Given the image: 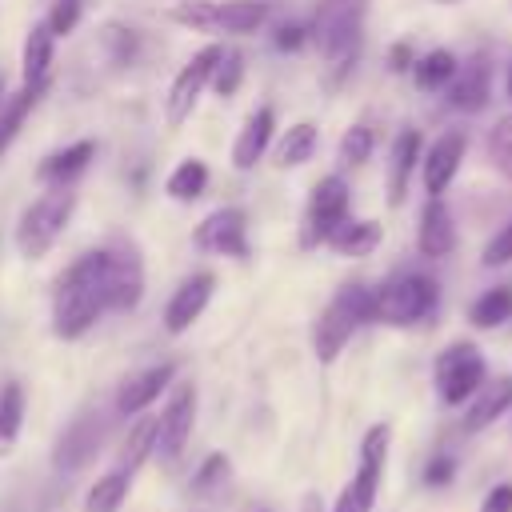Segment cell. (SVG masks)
<instances>
[{"instance_id": "13", "label": "cell", "mask_w": 512, "mask_h": 512, "mask_svg": "<svg viewBox=\"0 0 512 512\" xmlns=\"http://www.w3.org/2000/svg\"><path fill=\"white\" fill-rule=\"evenodd\" d=\"M144 296V268L132 248H108V308L128 312Z\"/></svg>"}, {"instance_id": "24", "label": "cell", "mask_w": 512, "mask_h": 512, "mask_svg": "<svg viewBox=\"0 0 512 512\" xmlns=\"http://www.w3.org/2000/svg\"><path fill=\"white\" fill-rule=\"evenodd\" d=\"M92 156H96V144H92V140H76V144L52 152V156L40 164V180H48V184H56V188H68V180L80 176Z\"/></svg>"}, {"instance_id": "36", "label": "cell", "mask_w": 512, "mask_h": 512, "mask_svg": "<svg viewBox=\"0 0 512 512\" xmlns=\"http://www.w3.org/2000/svg\"><path fill=\"white\" fill-rule=\"evenodd\" d=\"M372 156V128L368 124H352L348 132H344V140H340V160L344 164H364Z\"/></svg>"}, {"instance_id": "47", "label": "cell", "mask_w": 512, "mask_h": 512, "mask_svg": "<svg viewBox=\"0 0 512 512\" xmlns=\"http://www.w3.org/2000/svg\"><path fill=\"white\" fill-rule=\"evenodd\" d=\"M444 4H448V0H444Z\"/></svg>"}, {"instance_id": "40", "label": "cell", "mask_w": 512, "mask_h": 512, "mask_svg": "<svg viewBox=\"0 0 512 512\" xmlns=\"http://www.w3.org/2000/svg\"><path fill=\"white\" fill-rule=\"evenodd\" d=\"M456 480V460L448 456V452H440V456H432L428 464H424V484L428 488H448Z\"/></svg>"}, {"instance_id": "2", "label": "cell", "mask_w": 512, "mask_h": 512, "mask_svg": "<svg viewBox=\"0 0 512 512\" xmlns=\"http://www.w3.org/2000/svg\"><path fill=\"white\" fill-rule=\"evenodd\" d=\"M368 320H376V288L344 284V288L332 296V304L320 312V320H316V336H312L316 356H320L324 364H332V360L344 352V344L352 340V332H356L360 324H368Z\"/></svg>"}, {"instance_id": "7", "label": "cell", "mask_w": 512, "mask_h": 512, "mask_svg": "<svg viewBox=\"0 0 512 512\" xmlns=\"http://www.w3.org/2000/svg\"><path fill=\"white\" fill-rule=\"evenodd\" d=\"M484 356H480V348L472 344V340H456V344H448L440 356H436V364H432V380H436V396L448 404V408H456V404H468L472 396H476V388L484 384Z\"/></svg>"}, {"instance_id": "17", "label": "cell", "mask_w": 512, "mask_h": 512, "mask_svg": "<svg viewBox=\"0 0 512 512\" xmlns=\"http://www.w3.org/2000/svg\"><path fill=\"white\" fill-rule=\"evenodd\" d=\"M416 248L420 256L428 260H440L456 248V224H452V212L440 196H428L424 212H420V228H416Z\"/></svg>"}, {"instance_id": "42", "label": "cell", "mask_w": 512, "mask_h": 512, "mask_svg": "<svg viewBox=\"0 0 512 512\" xmlns=\"http://www.w3.org/2000/svg\"><path fill=\"white\" fill-rule=\"evenodd\" d=\"M304 40H308V28H300V24H284L276 32V48H284V52H296Z\"/></svg>"}, {"instance_id": "4", "label": "cell", "mask_w": 512, "mask_h": 512, "mask_svg": "<svg viewBox=\"0 0 512 512\" xmlns=\"http://www.w3.org/2000/svg\"><path fill=\"white\" fill-rule=\"evenodd\" d=\"M72 208H76V196L68 188H52L40 200H32L20 212V224H16V248H20V256L40 260L56 244V236L68 228Z\"/></svg>"}, {"instance_id": "19", "label": "cell", "mask_w": 512, "mask_h": 512, "mask_svg": "<svg viewBox=\"0 0 512 512\" xmlns=\"http://www.w3.org/2000/svg\"><path fill=\"white\" fill-rule=\"evenodd\" d=\"M172 376H176V368L172 364H152V368H144V372H136V376H128L124 384H120V392H116V412H124V416H136V412H144L168 384H172Z\"/></svg>"}, {"instance_id": "27", "label": "cell", "mask_w": 512, "mask_h": 512, "mask_svg": "<svg viewBox=\"0 0 512 512\" xmlns=\"http://www.w3.org/2000/svg\"><path fill=\"white\" fill-rule=\"evenodd\" d=\"M312 152H316V124L300 120V124H292V128L280 136V144H276V152H272V164H276V168H300L304 160H312Z\"/></svg>"}, {"instance_id": "12", "label": "cell", "mask_w": 512, "mask_h": 512, "mask_svg": "<svg viewBox=\"0 0 512 512\" xmlns=\"http://www.w3.org/2000/svg\"><path fill=\"white\" fill-rule=\"evenodd\" d=\"M464 148H468V140H464V132H456V128L432 140V148L420 156V168H424V188H428V196H444V192H448L452 176L460 172Z\"/></svg>"}, {"instance_id": "30", "label": "cell", "mask_w": 512, "mask_h": 512, "mask_svg": "<svg viewBox=\"0 0 512 512\" xmlns=\"http://www.w3.org/2000/svg\"><path fill=\"white\" fill-rule=\"evenodd\" d=\"M456 56L448 52V48H436V52H428V56H420L416 64H412V76H416V88L420 92H436V88H448V80L456 76Z\"/></svg>"}, {"instance_id": "29", "label": "cell", "mask_w": 512, "mask_h": 512, "mask_svg": "<svg viewBox=\"0 0 512 512\" xmlns=\"http://www.w3.org/2000/svg\"><path fill=\"white\" fill-rule=\"evenodd\" d=\"M468 320L476 328H500L504 320H512V284H496L484 296H476V304L468 308Z\"/></svg>"}, {"instance_id": "10", "label": "cell", "mask_w": 512, "mask_h": 512, "mask_svg": "<svg viewBox=\"0 0 512 512\" xmlns=\"http://www.w3.org/2000/svg\"><path fill=\"white\" fill-rule=\"evenodd\" d=\"M204 252L216 256H248V216L240 208H216L212 216L200 220L196 236H192Z\"/></svg>"}, {"instance_id": "39", "label": "cell", "mask_w": 512, "mask_h": 512, "mask_svg": "<svg viewBox=\"0 0 512 512\" xmlns=\"http://www.w3.org/2000/svg\"><path fill=\"white\" fill-rule=\"evenodd\" d=\"M512 260V220L484 244V256H480V264L484 268H500V264H508Z\"/></svg>"}, {"instance_id": "11", "label": "cell", "mask_w": 512, "mask_h": 512, "mask_svg": "<svg viewBox=\"0 0 512 512\" xmlns=\"http://www.w3.org/2000/svg\"><path fill=\"white\" fill-rule=\"evenodd\" d=\"M192 420H196V388L192 384H180L164 412H160V432H156V452L160 460H176L192 436Z\"/></svg>"}, {"instance_id": "35", "label": "cell", "mask_w": 512, "mask_h": 512, "mask_svg": "<svg viewBox=\"0 0 512 512\" xmlns=\"http://www.w3.org/2000/svg\"><path fill=\"white\" fill-rule=\"evenodd\" d=\"M224 480H228V456H220V452H212V456H208V460H204V464L196 468V476H192V484H188V492L204 500V496H208V492H216V488H220Z\"/></svg>"}, {"instance_id": "18", "label": "cell", "mask_w": 512, "mask_h": 512, "mask_svg": "<svg viewBox=\"0 0 512 512\" xmlns=\"http://www.w3.org/2000/svg\"><path fill=\"white\" fill-rule=\"evenodd\" d=\"M512 408V376H496V380H484L476 388V396L468 400L464 408V432H480L488 424H496L504 412Z\"/></svg>"}, {"instance_id": "5", "label": "cell", "mask_w": 512, "mask_h": 512, "mask_svg": "<svg viewBox=\"0 0 512 512\" xmlns=\"http://www.w3.org/2000/svg\"><path fill=\"white\" fill-rule=\"evenodd\" d=\"M436 304H440V288L432 276H420V272L396 276L376 288V320L380 324H396V328L420 324L436 312Z\"/></svg>"}, {"instance_id": "3", "label": "cell", "mask_w": 512, "mask_h": 512, "mask_svg": "<svg viewBox=\"0 0 512 512\" xmlns=\"http://www.w3.org/2000/svg\"><path fill=\"white\" fill-rule=\"evenodd\" d=\"M364 12H368V0H320L312 28H308V40H316L324 60H332L336 68H348L356 60V48H360Z\"/></svg>"}, {"instance_id": "22", "label": "cell", "mask_w": 512, "mask_h": 512, "mask_svg": "<svg viewBox=\"0 0 512 512\" xmlns=\"http://www.w3.org/2000/svg\"><path fill=\"white\" fill-rule=\"evenodd\" d=\"M420 160V132L416 128H404L396 140H392V156H388V204H400L404 192H408V176Z\"/></svg>"}, {"instance_id": "45", "label": "cell", "mask_w": 512, "mask_h": 512, "mask_svg": "<svg viewBox=\"0 0 512 512\" xmlns=\"http://www.w3.org/2000/svg\"><path fill=\"white\" fill-rule=\"evenodd\" d=\"M0 92H4V80H0ZM0 104H4V100H0Z\"/></svg>"}, {"instance_id": "26", "label": "cell", "mask_w": 512, "mask_h": 512, "mask_svg": "<svg viewBox=\"0 0 512 512\" xmlns=\"http://www.w3.org/2000/svg\"><path fill=\"white\" fill-rule=\"evenodd\" d=\"M40 88L44 84H24L16 96H8L4 104H0V156L8 152V144L20 136V128H24V120H28V112L36 108V100H40Z\"/></svg>"}, {"instance_id": "1", "label": "cell", "mask_w": 512, "mask_h": 512, "mask_svg": "<svg viewBox=\"0 0 512 512\" xmlns=\"http://www.w3.org/2000/svg\"><path fill=\"white\" fill-rule=\"evenodd\" d=\"M104 308H108V248H96L60 272L52 292V332L60 340H76L96 324Z\"/></svg>"}, {"instance_id": "43", "label": "cell", "mask_w": 512, "mask_h": 512, "mask_svg": "<svg viewBox=\"0 0 512 512\" xmlns=\"http://www.w3.org/2000/svg\"><path fill=\"white\" fill-rule=\"evenodd\" d=\"M416 60H412V48L408 44H392V52H388V68L392 72H404V68H412Z\"/></svg>"}, {"instance_id": "16", "label": "cell", "mask_w": 512, "mask_h": 512, "mask_svg": "<svg viewBox=\"0 0 512 512\" xmlns=\"http://www.w3.org/2000/svg\"><path fill=\"white\" fill-rule=\"evenodd\" d=\"M488 96H492V64L484 56H472L448 80V104L456 112H480L488 104Z\"/></svg>"}, {"instance_id": "34", "label": "cell", "mask_w": 512, "mask_h": 512, "mask_svg": "<svg viewBox=\"0 0 512 512\" xmlns=\"http://www.w3.org/2000/svg\"><path fill=\"white\" fill-rule=\"evenodd\" d=\"M488 156L504 172V180H512V116H496V124L488 128Z\"/></svg>"}, {"instance_id": "6", "label": "cell", "mask_w": 512, "mask_h": 512, "mask_svg": "<svg viewBox=\"0 0 512 512\" xmlns=\"http://www.w3.org/2000/svg\"><path fill=\"white\" fill-rule=\"evenodd\" d=\"M172 20L196 32H232V36H248L268 20V4L264 0H224V4H208V0H184L172 8Z\"/></svg>"}, {"instance_id": "21", "label": "cell", "mask_w": 512, "mask_h": 512, "mask_svg": "<svg viewBox=\"0 0 512 512\" xmlns=\"http://www.w3.org/2000/svg\"><path fill=\"white\" fill-rule=\"evenodd\" d=\"M380 476H384V460L360 456V468H356V476L344 484V492L336 496V508H332V512H372L376 492H380Z\"/></svg>"}, {"instance_id": "14", "label": "cell", "mask_w": 512, "mask_h": 512, "mask_svg": "<svg viewBox=\"0 0 512 512\" xmlns=\"http://www.w3.org/2000/svg\"><path fill=\"white\" fill-rule=\"evenodd\" d=\"M100 444H104V416H96V412L76 416V420L64 428L60 444H56V468H68V472L84 468V464L100 452Z\"/></svg>"}, {"instance_id": "28", "label": "cell", "mask_w": 512, "mask_h": 512, "mask_svg": "<svg viewBox=\"0 0 512 512\" xmlns=\"http://www.w3.org/2000/svg\"><path fill=\"white\" fill-rule=\"evenodd\" d=\"M156 432H160V416H140L128 428V436L120 444V472H136L148 460V452L156 448Z\"/></svg>"}, {"instance_id": "32", "label": "cell", "mask_w": 512, "mask_h": 512, "mask_svg": "<svg viewBox=\"0 0 512 512\" xmlns=\"http://www.w3.org/2000/svg\"><path fill=\"white\" fill-rule=\"evenodd\" d=\"M208 184V164L204 160H184L172 176H168V196L172 200H196Z\"/></svg>"}, {"instance_id": "23", "label": "cell", "mask_w": 512, "mask_h": 512, "mask_svg": "<svg viewBox=\"0 0 512 512\" xmlns=\"http://www.w3.org/2000/svg\"><path fill=\"white\" fill-rule=\"evenodd\" d=\"M380 224L376 220H352V216H344L336 228H332V236L324 240L332 252H340V256H352V260H360V256H368L376 244H380Z\"/></svg>"}, {"instance_id": "38", "label": "cell", "mask_w": 512, "mask_h": 512, "mask_svg": "<svg viewBox=\"0 0 512 512\" xmlns=\"http://www.w3.org/2000/svg\"><path fill=\"white\" fill-rule=\"evenodd\" d=\"M80 12H84V0H56L52 12H48L52 36H68V32L80 24Z\"/></svg>"}, {"instance_id": "9", "label": "cell", "mask_w": 512, "mask_h": 512, "mask_svg": "<svg viewBox=\"0 0 512 512\" xmlns=\"http://www.w3.org/2000/svg\"><path fill=\"white\" fill-rule=\"evenodd\" d=\"M344 216H348V184L340 176H324L312 188V200H308V212H304V228H300V244L304 248L324 244Z\"/></svg>"}, {"instance_id": "44", "label": "cell", "mask_w": 512, "mask_h": 512, "mask_svg": "<svg viewBox=\"0 0 512 512\" xmlns=\"http://www.w3.org/2000/svg\"><path fill=\"white\" fill-rule=\"evenodd\" d=\"M504 92H508V100H512V64H508V76H504Z\"/></svg>"}, {"instance_id": "8", "label": "cell", "mask_w": 512, "mask_h": 512, "mask_svg": "<svg viewBox=\"0 0 512 512\" xmlns=\"http://www.w3.org/2000/svg\"><path fill=\"white\" fill-rule=\"evenodd\" d=\"M220 56H224V48L208 44V48H200V52L176 72V80H172V88H168V100H164V120H168V128H180V124L192 116L200 92L212 84V68L220 64Z\"/></svg>"}, {"instance_id": "41", "label": "cell", "mask_w": 512, "mask_h": 512, "mask_svg": "<svg viewBox=\"0 0 512 512\" xmlns=\"http://www.w3.org/2000/svg\"><path fill=\"white\" fill-rule=\"evenodd\" d=\"M480 512H512V480L488 488V496L480 500Z\"/></svg>"}, {"instance_id": "20", "label": "cell", "mask_w": 512, "mask_h": 512, "mask_svg": "<svg viewBox=\"0 0 512 512\" xmlns=\"http://www.w3.org/2000/svg\"><path fill=\"white\" fill-rule=\"evenodd\" d=\"M272 128H276V112H272L268 104L256 108V112L244 120V128H240V136H236V144H232V164H236L240 172L256 168V160L264 156V148H268V140H272Z\"/></svg>"}, {"instance_id": "33", "label": "cell", "mask_w": 512, "mask_h": 512, "mask_svg": "<svg viewBox=\"0 0 512 512\" xmlns=\"http://www.w3.org/2000/svg\"><path fill=\"white\" fill-rule=\"evenodd\" d=\"M24 420V388L20 384H4L0 392V444H12Z\"/></svg>"}, {"instance_id": "46", "label": "cell", "mask_w": 512, "mask_h": 512, "mask_svg": "<svg viewBox=\"0 0 512 512\" xmlns=\"http://www.w3.org/2000/svg\"><path fill=\"white\" fill-rule=\"evenodd\" d=\"M260 512H264V508H260Z\"/></svg>"}, {"instance_id": "25", "label": "cell", "mask_w": 512, "mask_h": 512, "mask_svg": "<svg viewBox=\"0 0 512 512\" xmlns=\"http://www.w3.org/2000/svg\"><path fill=\"white\" fill-rule=\"evenodd\" d=\"M52 28L48 20L44 24H32L28 40H24V64H20V76L24 84H44L48 80V64H52Z\"/></svg>"}, {"instance_id": "37", "label": "cell", "mask_w": 512, "mask_h": 512, "mask_svg": "<svg viewBox=\"0 0 512 512\" xmlns=\"http://www.w3.org/2000/svg\"><path fill=\"white\" fill-rule=\"evenodd\" d=\"M240 76H244L240 52H224L220 64L212 68V88H216V96H232V92L240 88Z\"/></svg>"}, {"instance_id": "15", "label": "cell", "mask_w": 512, "mask_h": 512, "mask_svg": "<svg viewBox=\"0 0 512 512\" xmlns=\"http://www.w3.org/2000/svg\"><path fill=\"white\" fill-rule=\"evenodd\" d=\"M212 288H216V276H212V272H196V276H188V280L176 288V296L168 300V308H164V328H168L172 336L188 332L192 320H200V312L208 308Z\"/></svg>"}, {"instance_id": "31", "label": "cell", "mask_w": 512, "mask_h": 512, "mask_svg": "<svg viewBox=\"0 0 512 512\" xmlns=\"http://www.w3.org/2000/svg\"><path fill=\"white\" fill-rule=\"evenodd\" d=\"M124 496H128V472H108L88 488L84 512H120Z\"/></svg>"}]
</instances>
